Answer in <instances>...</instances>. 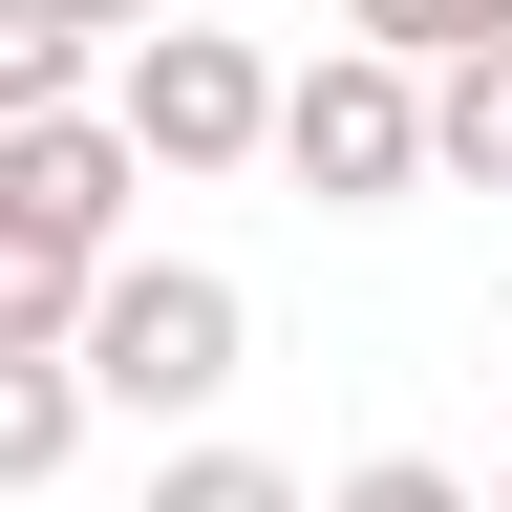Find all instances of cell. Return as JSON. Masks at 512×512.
<instances>
[{
	"mask_svg": "<svg viewBox=\"0 0 512 512\" xmlns=\"http://www.w3.org/2000/svg\"><path fill=\"white\" fill-rule=\"evenodd\" d=\"M235 363H256V299L214 278V256H107L86 320H64V384H86V427H214L235 406Z\"/></svg>",
	"mask_w": 512,
	"mask_h": 512,
	"instance_id": "6da1fadb",
	"label": "cell"
},
{
	"mask_svg": "<svg viewBox=\"0 0 512 512\" xmlns=\"http://www.w3.org/2000/svg\"><path fill=\"white\" fill-rule=\"evenodd\" d=\"M107 150L128 171H171V192H214V171H256V128H278V43H256V22H192V0H171V22L150 43H107Z\"/></svg>",
	"mask_w": 512,
	"mask_h": 512,
	"instance_id": "7a4b0ae2",
	"label": "cell"
},
{
	"mask_svg": "<svg viewBox=\"0 0 512 512\" xmlns=\"http://www.w3.org/2000/svg\"><path fill=\"white\" fill-rule=\"evenodd\" d=\"M256 171H299L320 214H406V192H427V86H406V64H363V43H320V64H278Z\"/></svg>",
	"mask_w": 512,
	"mask_h": 512,
	"instance_id": "3957f363",
	"label": "cell"
},
{
	"mask_svg": "<svg viewBox=\"0 0 512 512\" xmlns=\"http://www.w3.org/2000/svg\"><path fill=\"white\" fill-rule=\"evenodd\" d=\"M128 171L107 150V107H64V128H0V235H43V256H128Z\"/></svg>",
	"mask_w": 512,
	"mask_h": 512,
	"instance_id": "277c9868",
	"label": "cell"
},
{
	"mask_svg": "<svg viewBox=\"0 0 512 512\" xmlns=\"http://www.w3.org/2000/svg\"><path fill=\"white\" fill-rule=\"evenodd\" d=\"M427 171H448V192H512V43L427 64Z\"/></svg>",
	"mask_w": 512,
	"mask_h": 512,
	"instance_id": "5b68a950",
	"label": "cell"
},
{
	"mask_svg": "<svg viewBox=\"0 0 512 512\" xmlns=\"http://www.w3.org/2000/svg\"><path fill=\"white\" fill-rule=\"evenodd\" d=\"M86 470V384L64 363H0V491H64Z\"/></svg>",
	"mask_w": 512,
	"mask_h": 512,
	"instance_id": "8992f818",
	"label": "cell"
},
{
	"mask_svg": "<svg viewBox=\"0 0 512 512\" xmlns=\"http://www.w3.org/2000/svg\"><path fill=\"white\" fill-rule=\"evenodd\" d=\"M342 43L427 86V64H470V43H512V0H342Z\"/></svg>",
	"mask_w": 512,
	"mask_h": 512,
	"instance_id": "52a82bcc",
	"label": "cell"
},
{
	"mask_svg": "<svg viewBox=\"0 0 512 512\" xmlns=\"http://www.w3.org/2000/svg\"><path fill=\"white\" fill-rule=\"evenodd\" d=\"M86 278H107V256H43V235H0V363H64Z\"/></svg>",
	"mask_w": 512,
	"mask_h": 512,
	"instance_id": "ba28073f",
	"label": "cell"
},
{
	"mask_svg": "<svg viewBox=\"0 0 512 512\" xmlns=\"http://www.w3.org/2000/svg\"><path fill=\"white\" fill-rule=\"evenodd\" d=\"M86 86H107V64L64 43V22H22V0H0V128H64Z\"/></svg>",
	"mask_w": 512,
	"mask_h": 512,
	"instance_id": "9c48e42d",
	"label": "cell"
},
{
	"mask_svg": "<svg viewBox=\"0 0 512 512\" xmlns=\"http://www.w3.org/2000/svg\"><path fill=\"white\" fill-rule=\"evenodd\" d=\"M150 512H299V470H278V448H214V427H192L171 470H150Z\"/></svg>",
	"mask_w": 512,
	"mask_h": 512,
	"instance_id": "30bf717a",
	"label": "cell"
},
{
	"mask_svg": "<svg viewBox=\"0 0 512 512\" xmlns=\"http://www.w3.org/2000/svg\"><path fill=\"white\" fill-rule=\"evenodd\" d=\"M299 512H470V470H448V448H363V470L299 491Z\"/></svg>",
	"mask_w": 512,
	"mask_h": 512,
	"instance_id": "8fae6325",
	"label": "cell"
},
{
	"mask_svg": "<svg viewBox=\"0 0 512 512\" xmlns=\"http://www.w3.org/2000/svg\"><path fill=\"white\" fill-rule=\"evenodd\" d=\"M22 22H64V43H86V64H107V43H150V22H171V0H22Z\"/></svg>",
	"mask_w": 512,
	"mask_h": 512,
	"instance_id": "7c38bea8",
	"label": "cell"
},
{
	"mask_svg": "<svg viewBox=\"0 0 512 512\" xmlns=\"http://www.w3.org/2000/svg\"><path fill=\"white\" fill-rule=\"evenodd\" d=\"M470 512H512V470H491V491H470Z\"/></svg>",
	"mask_w": 512,
	"mask_h": 512,
	"instance_id": "4fadbf2b",
	"label": "cell"
}]
</instances>
